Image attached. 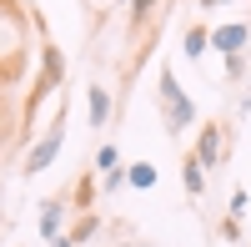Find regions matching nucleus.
<instances>
[{
	"label": "nucleus",
	"mask_w": 251,
	"mask_h": 247,
	"mask_svg": "<svg viewBox=\"0 0 251 247\" xmlns=\"http://www.w3.org/2000/svg\"><path fill=\"white\" fill-rule=\"evenodd\" d=\"M181 182H186V192H191V197L206 192V172H201V161H196L191 152H186V161H181Z\"/></svg>",
	"instance_id": "obj_7"
},
{
	"label": "nucleus",
	"mask_w": 251,
	"mask_h": 247,
	"mask_svg": "<svg viewBox=\"0 0 251 247\" xmlns=\"http://www.w3.org/2000/svg\"><path fill=\"white\" fill-rule=\"evenodd\" d=\"M86 111H91V126H106V121H111V91L106 86H91Z\"/></svg>",
	"instance_id": "obj_6"
},
{
	"label": "nucleus",
	"mask_w": 251,
	"mask_h": 247,
	"mask_svg": "<svg viewBox=\"0 0 251 247\" xmlns=\"http://www.w3.org/2000/svg\"><path fill=\"white\" fill-rule=\"evenodd\" d=\"M91 197H96V182H91V177H80V187H75V202H80V207H86Z\"/></svg>",
	"instance_id": "obj_13"
},
{
	"label": "nucleus",
	"mask_w": 251,
	"mask_h": 247,
	"mask_svg": "<svg viewBox=\"0 0 251 247\" xmlns=\"http://www.w3.org/2000/svg\"><path fill=\"white\" fill-rule=\"evenodd\" d=\"M126 182H131V187H156V167L151 161H136V167L126 172Z\"/></svg>",
	"instance_id": "obj_10"
},
{
	"label": "nucleus",
	"mask_w": 251,
	"mask_h": 247,
	"mask_svg": "<svg viewBox=\"0 0 251 247\" xmlns=\"http://www.w3.org/2000/svg\"><path fill=\"white\" fill-rule=\"evenodd\" d=\"M96 232H100V217H96V212H86V217H80L75 227L66 232V242H71V247H80V242H91Z\"/></svg>",
	"instance_id": "obj_9"
},
{
	"label": "nucleus",
	"mask_w": 251,
	"mask_h": 247,
	"mask_svg": "<svg viewBox=\"0 0 251 247\" xmlns=\"http://www.w3.org/2000/svg\"><path fill=\"white\" fill-rule=\"evenodd\" d=\"M206 46H211V31H206V26H191V31H186V40H181L186 61H201V56H206Z\"/></svg>",
	"instance_id": "obj_8"
},
{
	"label": "nucleus",
	"mask_w": 251,
	"mask_h": 247,
	"mask_svg": "<svg viewBox=\"0 0 251 247\" xmlns=\"http://www.w3.org/2000/svg\"><path fill=\"white\" fill-rule=\"evenodd\" d=\"M126 5H131V31H141V26H146V15L156 10V0H126Z\"/></svg>",
	"instance_id": "obj_11"
},
{
	"label": "nucleus",
	"mask_w": 251,
	"mask_h": 247,
	"mask_svg": "<svg viewBox=\"0 0 251 247\" xmlns=\"http://www.w3.org/2000/svg\"><path fill=\"white\" fill-rule=\"evenodd\" d=\"M241 212H246V187L231 192V217H241Z\"/></svg>",
	"instance_id": "obj_15"
},
{
	"label": "nucleus",
	"mask_w": 251,
	"mask_h": 247,
	"mask_svg": "<svg viewBox=\"0 0 251 247\" xmlns=\"http://www.w3.org/2000/svg\"><path fill=\"white\" fill-rule=\"evenodd\" d=\"M191 156L201 161V172L221 167V156H226V121H206V126L196 131V147H191Z\"/></svg>",
	"instance_id": "obj_3"
},
{
	"label": "nucleus",
	"mask_w": 251,
	"mask_h": 247,
	"mask_svg": "<svg viewBox=\"0 0 251 247\" xmlns=\"http://www.w3.org/2000/svg\"><path fill=\"white\" fill-rule=\"evenodd\" d=\"M60 141H66V106H60V116H55V126L35 141V147L25 152V177H35V172H46L50 161H55V152H60Z\"/></svg>",
	"instance_id": "obj_2"
},
{
	"label": "nucleus",
	"mask_w": 251,
	"mask_h": 247,
	"mask_svg": "<svg viewBox=\"0 0 251 247\" xmlns=\"http://www.w3.org/2000/svg\"><path fill=\"white\" fill-rule=\"evenodd\" d=\"M246 40H251V26H246V20H231V26H216V31H211V46H216L221 56H241Z\"/></svg>",
	"instance_id": "obj_4"
},
{
	"label": "nucleus",
	"mask_w": 251,
	"mask_h": 247,
	"mask_svg": "<svg viewBox=\"0 0 251 247\" xmlns=\"http://www.w3.org/2000/svg\"><path fill=\"white\" fill-rule=\"evenodd\" d=\"M221 5H231V0H201V10H221Z\"/></svg>",
	"instance_id": "obj_16"
},
{
	"label": "nucleus",
	"mask_w": 251,
	"mask_h": 247,
	"mask_svg": "<svg viewBox=\"0 0 251 247\" xmlns=\"http://www.w3.org/2000/svg\"><path fill=\"white\" fill-rule=\"evenodd\" d=\"M156 91H161V111H166V131H171L176 141L186 136V126L196 121V106H191V96L181 91V81L171 66H161V81H156Z\"/></svg>",
	"instance_id": "obj_1"
},
{
	"label": "nucleus",
	"mask_w": 251,
	"mask_h": 247,
	"mask_svg": "<svg viewBox=\"0 0 251 247\" xmlns=\"http://www.w3.org/2000/svg\"><path fill=\"white\" fill-rule=\"evenodd\" d=\"M116 5H126V0H116Z\"/></svg>",
	"instance_id": "obj_17"
},
{
	"label": "nucleus",
	"mask_w": 251,
	"mask_h": 247,
	"mask_svg": "<svg viewBox=\"0 0 251 247\" xmlns=\"http://www.w3.org/2000/svg\"><path fill=\"white\" fill-rule=\"evenodd\" d=\"M66 212H71V197H66V192L40 202V237H46V242L60 237V217H66Z\"/></svg>",
	"instance_id": "obj_5"
},
{
	"label": "nucleus",
	"mask_w": 251,
	"mask_h": 247,
	"mask_svg": "<svg viewBox=\"0 0 251 247\" xmlns=\"http://www.w3.org/2000/svg\"><path fill=\"white\" fill-rule=\"evenodd\" d=\"M116 167H121V156H116V147H111V141H106V147L96 152V172L106 177V172H116Z\"/></svg>",
	"instance_id": "obj_12"
},
{
	"label": "nucleus",
	"mask_w": 251,
	"mask_h": 247,
	"mask_svg": "<svg viewBox=\"0 0 251 247\" xmlns=\"http://www.w3.org/2000/svg\"><path fill=\"white\" fill-rule=\"evenodd\" d=\"M100 182H106V192H121V187H126V172L116 167V172H106V177H100Z\"/></svg>",
	"instance_id": "obj_14"
}]
</instances>
